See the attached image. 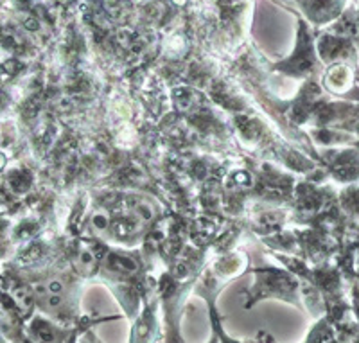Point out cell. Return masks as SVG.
<instances>
[{"label": "cell", "mask_w": 359, "mask_h": 343, "mask_svg": "<svg viewBox=\"0 0 359 343\" xmlns=\"http://www.w3.org/2000/svg\"><path fill=\"white\" fill-rule=\"evenodd\" d=\"M358 24H359V6H358ZM355 46H358V49H359V41L355 43Z\"/></svg>", "instance_id": "obj_9"}, {"label": "cell", "mask_w": 359, "mask_h": 343, "mask_svg": "<svg viewBox=\"0 0 359 343\" xmlns=\"http://www.w3.org/2000/svg\"><path fill=\"white\" fill-rule=\"evenodd\" d=\"M352 315H354V320L358 322L359 325V288L354 286L352 288Z\"/></svg>", "instance_id": "obj_6"}, {"label": "cell", "mask_w": 359, "mask_h": 343, "mask_svg": "<svg viewBox=\"0 0 359 343\" xmlns=\"http://www.w3.org/2000/svg\"><path fill=\"white\" fill-rule=\"evenodd\" d=\"M284 69L291 74H309L318 69V58H316V51H314L313 38H311L309 29L304 22H300V31H298V46L294 51L293 58L290 62L282 63Z\"/></svg>", "instance_id": "obj_1"}, {"label": "cell", "mask_w": 359, "mask_h": 343, "mask_svg": "<svg viewBox=\"0 0 359 343\" xmlns=\"http://www.w3.org/2000/svg\"><path fill=\"white\" fill-rule=\"evenodd\" d=\"M83 343H90V342H83Z\"/></svg>", "instance_id": "obj_10"}, {"label": "cell", "mask_w": 359, "mask_h": 343, "mask_svg": "<svg viewBox=\"0 0 359 343\" xmlns=\"http://www.w3.org/2000/svg\"><path fill=\"white\" fill-rule=\"evenodd\" d=\"M208 343H219V336H217L216 331H214L212 338H210V342H208Z\"/></svg>", "instance_id": "obj_8"}, {"label": "cell", "mask_w": 359, "mask_h": 343, "mask_svg": "<svg viewBox=\"0 0 359 343\" xmlns=\"http://www.w3.org/2000/svg\"><path fill=\"white\" fill-rule=\"evenodd\" d=\"M212 320H214V331H216L217 336H219V343H239V342H236V339H230L229 336L223 335V331H221V327H219V322H217L216 313H212Z\"/></svg>", "instance_id": "obj_7"}, {"label": "cell", "mask_w": 359, "mask_h": 343, "mask_svg": "<svg viewBox=\"0 0 359 343\" xmlns=\"http://www.w3.org/2000/svg\"><path fill=\"white\" fill-rule=\"evenodd\" d=\"M341 207L343 210L351 216L359 217V185H348L345 191L341 192Z\"/></svg>", "instance_id": "obj_5"}, {"label": "cell", "mask_w": 359, "mask_h": 343, "mask_svg": "<svg viewBox=\"0 0 359 343\" xmlns=\"http://www.w3.org/2000/svg\"><path fill=\"white\" fill-rule=\"evenodd\" d=\"M27 336L33 343H67L69 331L43 316H33L27 323Z\"/></svg>", "instance_id": "obj_4"}, {"label": "cell", "mask_w": 359, "mask_h": 343, "mask_svg": "<svg viewBox=\"0 0 359 343\" xmlns=\"http://www.w3.org/2000/svg\"><path fill=\"white\" fill-rule=\"evenodd\" d=\"M359 79V70L347 63H334L329 65L325 76H323V85L329 92L336 95H351L354 90V79Z\"/></svg>", "instance_id": "obj_3"}, {"label": "cell", "mask_w": 359, "mask_h": 343, "mask_svg": "<svg viewBox=\"0 0 359 343\" xmlns=\"http://www.w3.org/2000/svg\"><path fill=\"white\" fill-rule=\"evenodd\" d=\"M298 2L314 25L332 24L347 8V0H298Z\"/></svg>", "instance_id": "obj_2"}]
</instances>
